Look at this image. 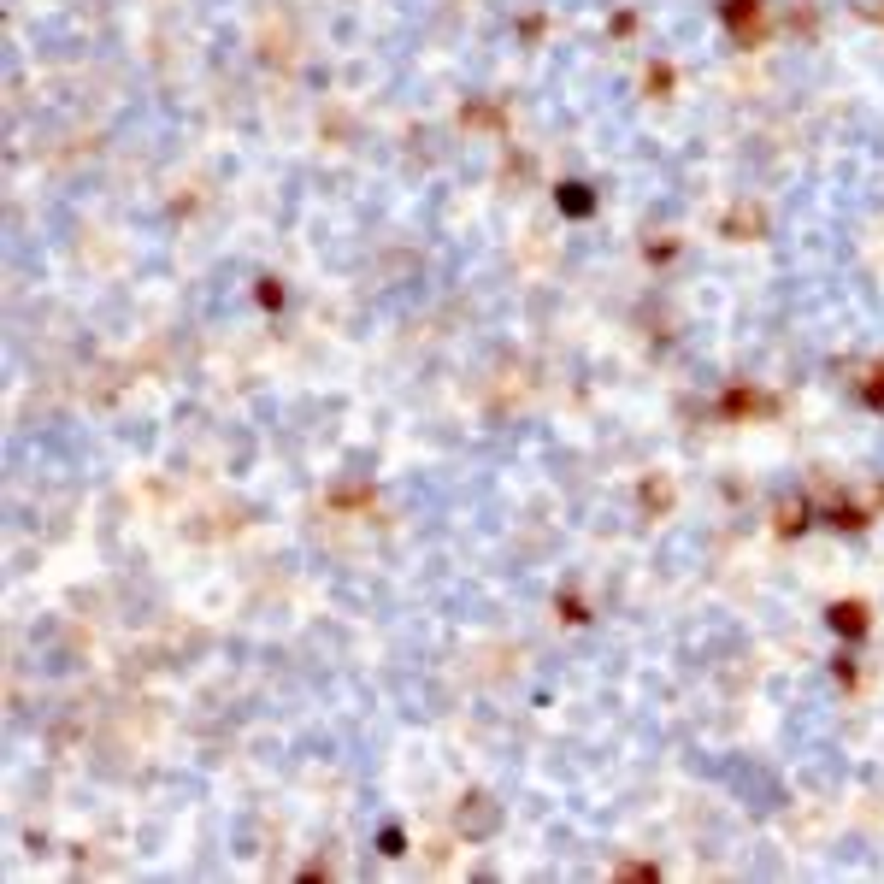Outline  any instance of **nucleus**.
<instances>
[{
    "label": "nucleus",
    "instance_id": "obj_1",
    "mask_svg": "<svg viewBox=\"0 0 884 884\" xmlns=\"http://www.w3.org/2000/svg\"><path fill=\"white\" fill-rule=\"evenodd\" d=\"M460 831H466V837H489V831H496V802L472 796L466 808H460Z\"/></svg>",
    "mask_w": 884,
    "mask_h": 884
}]
</instances>
